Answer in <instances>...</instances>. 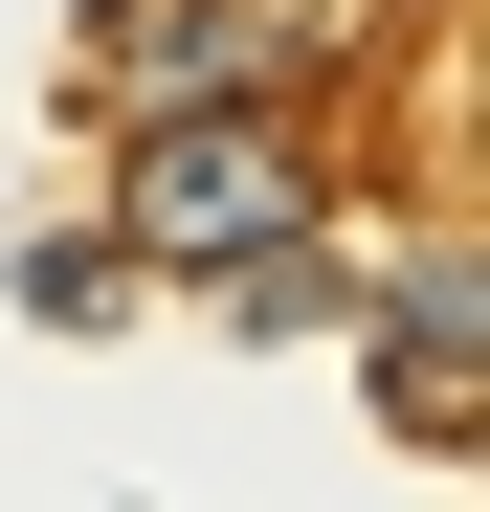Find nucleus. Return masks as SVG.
I'll list each match as a JSON object with an SVG mask.
<instances>
[{
    "instance_id": "nucleus-1",
    "label": "nucleus",
    "mask_w": 490,
    "mask_h": 512,
    "mask_svg": "<svg viewBox=\"0 0 490 512\" xmlns=\"http://www.w3.org/2000/svg\"><path fill=\"white\" fill-rule=\"evenodd\" d=\"M335 223V179H312V134L268 90H201V112H134V201L112 245H156V268H245V245Z\"/></svg>"
},
{
    "instance_id": "nucleus-2",
    "label": "nucleus",
    "mask_w": 490,
    "mask_h": 512,
    "mask_svg": "<svg viewBox=\"0 0 490 512\" xmlns=\"http://www.w3.org/2000/svg\"><path fill=\"white\" fill-rule=\"evenodd\" d=\"M379 423H401L424 468H468V446H490V268H468L446 223L379 268Z\"/></svg>"
},
{
    "instance_id": "nucleus-3",
    "label": "nucleus",
    "mask_w": 490,
    "mask_h": 512,
    "mask_svg": "<svg viewBox=\"0 0 490 512\" xmlns=\"http://www.w3.org/2000/svg\"><path fill=\"white\" fill-rule=\"evenodd\" d=\"M201 290H223L245 334H335V312H357V245H335V223H290V245H245V268H201Z\"/></svg>"
},
{
    "instance_id": "nucleus-4",
    "label": "nucleus",
    "mask_w": 490,
    "mask_h": 512,
    "mask_svg": "<svg viewBox=\"0 0 490 512\" xmlns=\"http://www.w3.org/2000/svg\"><path fill=\"white\" fill-rule=\"evenodd\" d=\"M23 312H45V334H112V312H134V268H112V245H45Z\"/></svg>"
}]
</instances>
